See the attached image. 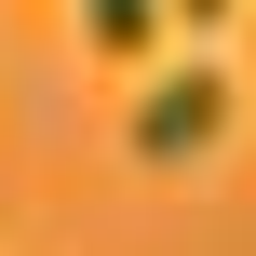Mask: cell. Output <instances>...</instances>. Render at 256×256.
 I'll use <instances>...</instances> for the list:
<instances>
[{"label": "cell", "mask_w": 256, "mask_h": 256, "mask_svg": "<svg viewBox=\"0 0 256 256\" xmlns=\"http://www.w3.org/2000/svg\"><path fill=\"white\" fill-rule=\"evenodd\" d=\"M216 135H230V68H216V54L162 68V81L135 94V122H122V148H135V162H202Z\"/></svg>", "instance_id": "cell-1"}, {"label": "cell", "mask_w": 256, "mask_h": 256, "mask_svg": "<svg viewBox=\"0 0 256 256\" xmlns=\"http://www.w3.org/2000/svg\"><path fill=\"white\" fill-rule=\"evenodd\" d=\"M81 27H94V54H148L162 40V0H81Z\"/></svg>", "instance_id": "cell-2"}, {"label": "cell", "mask_w": 256, "mask_h": 256, "mask_svg": "<svg viewBox=\"0 0 256 256\" xmlns=\"http://www.w3.org/2000/svg\"><path fill=\"white\" fill-rule=\"evenodd\" d=\"M176 27H189V40H216V27H230V0H176Z\"/></svg>", "instance_id": "cell-3"}]
</instances>
